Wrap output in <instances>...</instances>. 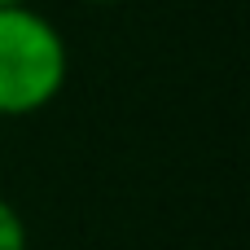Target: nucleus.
<instances>
[{"mask_svg":"<svg viewBox=\"0 0 250 250\" xmlns=\"http://www.w3.org/2000/svg\"><path fill=\"white\" fill-rule=\"evenodd\" d=\"M70 79L66 35L48 13L26 4H0V119H26L48 110Z\"/></svg>","mask_w":250,"mask_h":250,"instance_id":"1","label":"nucleus"},{"mask_svg":"<svg viewBox=\"0 0 250 250\" xmlns=\"http://www.w3.org/2000/svg\"><path fill=\"white\" fill-rule=\"evenodd\" d=\"M26 220H22V211L13 207V202H4L0 198V250H26Z\"/></svg>","mask_w":250,"mask_h":250,"instance_id":"2","label":"nucleus"},{"mask_svg":"<svg viewBox=\"0 0 250 250\" xmlns=\"http://www.w3.org/2000/svg\"><path fill=\"white\" fill-rule=\"evenodd\" d=\"M83 4H119V0H83Z\"/></svg>","mask_w":250,"mask_h":250,"instance_id":"3","label":"nucleus"},{"mask_svg":"<svg viewBox=\"0 0 250 250\" xmlns=\"http://www.w3.org/2000/svg\"><path fill=\"white\" fill-rule=\"evenodd\" d=\"M0 4H26V0H0Z\"/></svg>","mask_w":250,"mask_h":250,"instance_id":"4","label":"nucleus"}]
</instances>
